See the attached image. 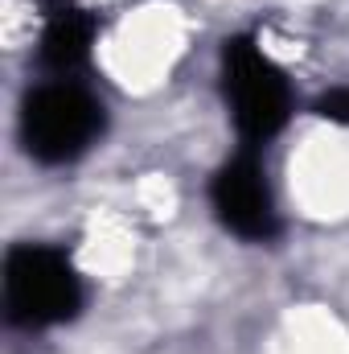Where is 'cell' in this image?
<instances>
[{
  "label": "cell",
  "instance_id": "1",
  "mask_svg": "<svg viewBox=\"0 0 349 354\" xmlns=\"http://www.w3.org/2000/svg\"><path fill=\"white\" fill-rule=\"evenodd\" d=\"M107 107L79 79H46L21 103V140L25 153L41 165L79 161L103 136Z\"/></svg>",
  "mask_w": 349,
  "mask_h": 354
},
{
  "label": "cell",
  "instance_id": "2",
  "mask_svg": "<svg viewBox=\"0 0 349 354\" xmlns=\"http://www.w3.org/2000/svg\"><path fill=\"white\" fill-rule=\"evenodd\" d=\"M83 309V280L66 252L17 243L4 256V313L21 330H50Z\"/></svg>",
  "mask_w": 349,
  "mask_h": 354
},
{
  "label": "cell",
  "instance_id": "3",
  "mask_svg": "<svg viewBox=\"0 0 349 354\" xmlns=\"http://www.w3.org/2000/svg\"><path fill=\"white\" fill-rule=\"evenodd\" d=\"M222 95L247 149L267 145L292 115V87L283 71L251 37L222 41Z\"/></svg>",
  "mask_w": 349,
  "mask_h": 354
},
{
  "label": "cell",
  "instance_id": "4",
  "mask_svg": "<svg viewBox=\"0 0 349 354\" xmlns=\"http://www.w3.org/2000/svg\"><path fill=\"white\" fill-rule=\"evenodd\" d=\"M210 202L218 223L247 239V243H271L279 235V210H275V194L267 185L259 157L251 149H243L239 157H230L214 181H210Z\"/></svg>",
  "mask_w": 349,
  "mask_h": 354
},
{
  "label": "cell",
  "instance_id": "5",
  "mask_svg": "<svg viewBox=\"0 0 349 354\" xmlns=\"http://www.w3.org/2000/svg\"><path fill=\"white\" fill-rule=\"evenodd\" d=\"M94 21L79 0H41V41L37 58L54 79H70L90 54Z\"/></svg>",
  "mask_w": 349,
  "mask_h": 354
},
{
  "label": "cell",
  "instance_id": "6",
  "mask_svg": "<svg viewBox=\"0 0 349 354\" xmlns=\"http://www.w3.org/2000/svg\"><path fill=\"white\" fill-rule=\"evenodd\" d=\"M321 120H329V124H341L349 128V87H333L325 91L321 99H317V107H312Z\"/></svg>",
  "mask_w": 349,
  "mask_h": 354
}]
</instances>
